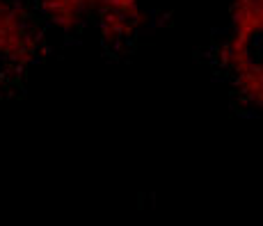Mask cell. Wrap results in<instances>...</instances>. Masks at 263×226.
Here are the masks:
<instances>
[{"label":"cell","instance_id":"cell-1","mask_svg":"<svg viewBox=\"0 0 263 226\" xmlns=\"http://www.w3.org/2000/svg\"><path fill=\"white\" fill-rule=\"evenodd\" d=\"M42 42V18L14 0H0V59L28 62Z\"/></svg>","mask_w":263,"mask_h":226},{"label":"cell","instance_id":"cell-2","mask_svg":"<svg viewBox=\"0 0 263 226\" xmlns=\"http://www.w3.org/2000/svg\"><path fill=\"white\" fill-rule=\"evenodd\" d=\"M101 34L108 42L130 37L140 23V0H89Z\"/></svg>","mask_w":263,"mask_h":226}]
</instances>
